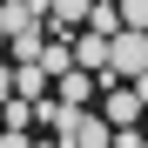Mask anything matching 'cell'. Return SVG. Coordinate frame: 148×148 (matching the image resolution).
Segmentation results:
<instances>
[{
	"mask_svg": "<svg viewBox=\"0 0 148 148\" xmlns=\"http://www.w3.org/2000/svg\"><path fill=\"white\" fill-rule=\"evenodd\" d=\"M14 94H20V101H47V94H54V74H47L40 61L14 67Z\"/></svg>",
	"mask_w": 148,
	"mask_h": 148,
	"instance_id": "5",
	"label": "cell"
},
{
	"mask_svg": "<svg viewBox=\"0 0 148 148\" xmlns=\"http://www.w3.org/2000/svg\"><path fill=\"white\" fill-rule=\"evenodd\" d=\"M0 40H7V27H0Z\"/></svg>",
	"mask_w": 148,
	"mask_h": 148,
	"instance_id": "18",
	"label": "cell"
},
{
	"mask_svg": "<svg viewBox=\"0 0 148 148\" xmlns=\"http://www.w3.org/2000/svg\"><path fill=\"white\" fill-rule=\"evenodd\" d=\"M108 61H114V40H101V34H81V40H74V67L108 74Z\"/></svg>",
	"mask_w": 148,
	"mask_h": 148,
	"instance_id": "6",
	"label": "cell"
},
{
	"mask_svg": "<svg viewBox=\"0 0 148 148\" xmlns=\"http://www.w3.org/2000/svg\"><path fill=\"white\" fill-rule=\"evenodd\" d=\"M7 94H14V67L0 61V101H7Z\"/></svg>",
	"mask_w": 148,
	"mask_h": 148,
	"instance_id": "12",
	"label": "cell"
},
{
	"mask_svg": "<svg viewBox=\"0 0 148 148\" xmlns=\"http://www.w3.org/2000/svg\"><path fill=\"white\" fill-rule=\"evenodd\" d=\"M114 81H141V74H148V34H135V27H121L114 34Z\"/></svg>",
	"mask_w": 148,
	"mask_h": 148,
	"instance_id": "1",
	"label": "cell"
},
{
	"mask_svg": "<svg viewBox=\"0 0 148 148\" xmlns=\"http://www.w3.org/2000/svg\"><path fill=\"white\" fill-rule=\"evenodd\" d=\"M121 27H135V34H148V0H121Z\"/></svg>",
	"mask_w": 148,
	"mask_h": 148,
	"instance_id": "10",
	"label": "cell"
},
{
	"mask_svg": "<svg viewBox=\"0 0 148 148\" xmlns=\"http://www.w3.org/2000/svg\"><path fill=\"white\" fill-rule=\"evenodd\" d=\"M34 148H61V141H34Z\"/></svg>",
	"mask_w": 148,
	"mask_h": 148,
	"instance_id": "15",
	"label": "cell"
},
{
	"mask_svg": "<svg viewBox=\"0 0 148 148\" xmlns=\"http://www.w3.org/2000/svg\"><path fill=\"white\" fill-rule=\"evenodd\" d=\"M94 88H101V74H88V67H67L61 81H54V101H61V108H81Z\"/></svg>",
	"mask_w": 148,
	"mask_h": 148,
	"instance_id": "3",
	"label": "cell"
},
{
	"mask_svg": "<svg viewBox=\"0 0 148 148\" xmlns=\"http://www.w3.org/2000/svg\"><path fill=\"white\" fill-rule=\"evenodd\" d=\"M81 20H94V0H47V27L54 34H74Z\"/></svg>",
	"mask_w": 148,
	"mask_h": 148,
	"instance_id": "4",
	"label": "cell"
},
{
	"mask_svg": "<svg viewBox=\"0 0 148 148\" xmlns=\"http://www.w3.org/2000/svg\"><path fill=\"white\" fill-rule=\"evenodd\" d=\"M0 7H20V0H0Z\"/></svg>",
	"mask_w": 148,
	"mask_h": 148,
	"instance_id": "17",
	"label": "cell"
},
{
	"mask_svg": "<svg viewBox=\"0 0 148 148\" xmlns=\"http://www.w3.org/2000/svg\"><path fill=\"white\" fill-rule=\"evenodd\" d=\"M0 135H7V114H0Z\"/></svg>",
	"mask_w": 148,
	"mask_h": 148,
	"instance_id": "16",
	"label": "cell"
},
{
	"mask_svg": "<svg viewBox=\"0 0 148 148\" xmlns=\"http://www.w3.org/2000/svg\"><path fill=\"white\" fill-rule=\"evenodd\" d=\"M0 148H34V141H27V135H14V128H7V135H0Z\"/></svg>",
	"mask_w": 148,
	"mask_h": 148,
	"instance_id": "13",
	"label": "cell"
},
{
	"mask_svg": "<svg viewBox=\"0 0 148 148\" xmlns=\"http://www.w3.org/2000/svg\"><path fill=\"white\" fill-rule=\"evenodd\" d=\"M0 114H7V128H14V135H27V121H34V101L7 94V101H0Z\"/></svg>",
	"mask_w": 148,
	"mask_h": 148,
	"instance_id": "9",
	"label": "cell"
},
{
	"mask_svg": "<svg viewBox=\"0 0 148 148\" xmlns=\"http://www.w3.org/2000/svg\"><path fill=\"white\" fill-rule=\"evenodd\" d=\"M114 148H148V135L141 128H114Z\"/></svg>",
	"mask_w": 148,
	"mask_h": 148,
	"instance_id": "11",
	"label": "cell"
},
{
	"mask_svg": "<svg viewBox=\"0 0 148 148\" xmlns=\"http://www.w3.org/2000/svg\"><path fill=\"white\" fill-rule=\"evenodd\" d=\"M40 67H47V74L61 81V74L74 67V40H47V54H40Z\"/></svg>",
	"mask_w": 148,
	"mask_h": 148,
	"instance_id": "8",
	"label": "cell"
},
{
	"mask_svg": "<svg viewBox=\"0 0 148 148\" xmlns=\"http://www.w3.org/2000/svg\"><path fill=\"white\" fill-rule=\"evenodd\" d=\"M94 7H121V0H94Z\"/></svg>",
	"mask_w": 148,
	"mask_h": 148,
	"instance_id": "14",
	"label": "cell"
},
{
	"mask_svg": "<svg viewBox=\"0 0 148 148\" xmlns=\"http://www.w3.org/2000/svg\"><path fill=\"white\" fill-rule=\"evenodd\" d=\"M7 47H14V67H27V61H40V54H47V20H34V27H20V34H7Z\"/></svg>",
	"mask_w": 148,
	"mask_h": 148,
	"instance_id": "7",
	"label": "cell"
},
{
	"mask_svg": "<svg viewBox=\"0 0 148 148\" xmlns=\"http://www.w3.org/2000/svg\"><path fill=\"white\" fill-rule=\"evenodd\" d=\"M101 114L114 121V128H141V114H148V108H141V94H135V88H108Z\"/></svg>",
	"mask_w": 148,
	"mask_h": 148,
	"instance_id": "2",
	"label": "cell"
}]
</instances>
